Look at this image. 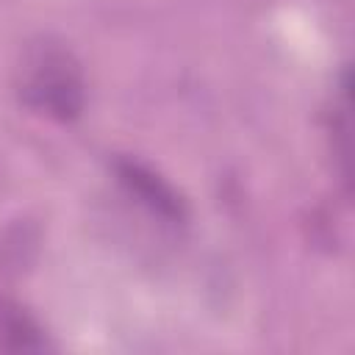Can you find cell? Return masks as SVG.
Instances as JSON below:
<instances>
[{"mask_svg": "<svg viewBox=\"0 0 355 355\" xmlns=\"http://www.w3.org/2000/svg\"><path fill=\"white\" fill-rule=\"evenodd\" d=\"M14 89L25 108L55 122H72L86 108L83 67L78 55L53 36H39L22 47Z\"/></svg>", "mask_w": 355, "mask_h": 355, "instance_id": "1", "label": "cell"}, {"mask_svg": "<svg viewBox=\"0 0 355 355\" xmlns=\"http://www.w3.org/2000/svg\"><path fill=\"white\" fill-rule=\"evenodd\" d=\"M116 180L122 183V189L136 197V202H141L153 216L169 222V225H180L186 222V200L180 197V191L164 178L158 175L153 166L136 161V158H119L114 164Z\"/></svg>", "mask_w": 355, "mask_h": 355, "instance_id": "2", "label": "cell"}, {"mask_svg": "<svg viewBox=\"0 0 355 355\" xmlns=\"http://www.w3.org/2000/svg\"><path fill=\"white\" fill-rule=\"evenodd\" d=\"M53 344L44 327L28 313L25 305L0 294V352L11 355H42L50 352Z\"/></svg>", "mask_w": 355, "mask_h": 355, "instance_id": "3", "label": "cell"}]
</instances>
